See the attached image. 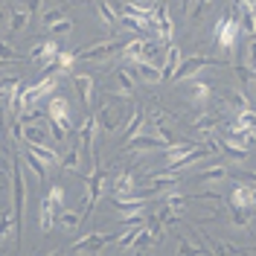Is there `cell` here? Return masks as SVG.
Wrapping results in <instances>:
<instances>
[{"label":"cell","instance_id":"cell-15","mask_svg":"<svg viewBox=\"0 0 256 256\" xmlns=\"http://www.w3.org/2000/svg\"><path fill=\"white\" fill-rule=\"evenodd\" d=\"M230 207L233 210H254V186H248V184H233Z\"/></svg>","mask_w":256,"mask_h":256},{"label":"cell","instance_id":"cell-27","mask_svg":"<svg viewBox=\"0 0 256 256\" xmlns=\"http://www.w3.org/2000/svg\"><path fill=\"white\" fill-rule=\"evenodd\" d=\"M47 114L56 116V120H62V122H70V102H67L64 96H50ZM70 126H73V122H70Z\"/></svg>","mask_w":256,"mask_h":256},{"label":"cell","instance_id":"cell-54","mask_svg":"<svg viewBox=\"0 0 256 256\" xmlns=\"http://www.w3.org/2000/svg\"><path fill=\"white\" fill-rule=\"evenodd\" d=\"M0 175H3V169H0ZM0 192H3V186H0Z\"/></svg>","mask_w":256,"mask_h":256},{"label":"cell","instance_id":"cell-26","mask_svg":"<svg viewBox=\"0 0 256 256\" xmlns=\"http://www.w3.org/2000/svg\"><path fill=\"white\" fill-rule=\"evenodd\" d=\"M143 122H146L143 108H140V105H134L131 114H128V126H126V131H122V143H128L131 137H137V134H140V128H143Z\"/></svg>","mask_w":256,"mask_h":256},{"label":"cell","instance_id":"cell-7","mask_svg":"<svg viewBox=\"0 0 256 256\" xmlns=\"http://www.w3.org/2000/svg\"><path fill=\"white\" fill-rule=\"evenodd\" d=\"M56 88H58V79L50 73L44 76L41 82H35V84H24V99H26V108H32L38 99H44L47 94H56Z\"/></svg>","mask_w":256,"mask_h":256},{"label":"cell","instance_id":"cell-2","mask_svg":"<svg viewBox=\"0 0 256 256\" xmlns=\"http://www.w3.org/2000/svg\"><path fill=\"white\" fill-rule=\"evenodd\" d=\"M239 35H242L239 18H218V24H216V30H212V38L218 41V47H222L224 52H233V50H236Z\"/></svg>","mask_w":256,"mask_h":256},{"label":"cell","instance_id":"cell-49","mask_svg":"<svg viewBox=\"0 0 256 256\" xmlns=\"http://www.w3.org/2000/svg\"><path fill=\"white\" fill-rule=\"evenodd\" d=\"M190 6H192V0H180V9H184V12H186Z\"/></svg>","mask_w":256,"mask_h":256},{"label":"cell","instance_id":"cell-46","mask_svg":"<svg viewBox=\"0 0 256 256\" xmlns=\"http://www.w3.org/2000/svg\"><path fill=\"white\" fill-rule=\"evenodd\" d=\"M9 15H12V12H9V6H0V26H6V24H9Z\"/></svg>","mask_w":256,"mask_h":256},{"label":"cell","instance_id":"cell-5","mask_svg":"<svg viewBox=\"0 0 256 256\" xmlns=\"http://www.w3.org/2000/svg\"><path fill=\"white\" fill-rule=\"evenodd\" d=\"M152 30H154V35H158L163 44H169V41H172V35H175V20H172V12H169L166 0H163V6H154Z\"/></svg>","mask_w":256,"mask_h":256},{"label":"cell","instance_id":"cell-32","mask_svg":"<svg viewBox=\"0 0 256 256\" xmlns=\"http://www.w3.org/2000/svg\"><path fill=\"white\" fill-rule=\"evenodd\" d=\"M18 236V222H15V212L12 210H3L0 212V242L6 239V236Z\"/></svg>","mask_w":256,"mask_h":256},{"label":"cell","instance_id":"cell-52","mask_svg":"<svg viewBox=\"0 0 256 256\" xmlns=\"http://www.w3.org/2000/svg\"><path fill=\"white\" fill-rule=\"evenodd\" d=\"M250 134H254V140H256V128H250Z\"/></svg>","mask_w":256,"mask_h":256},{"label":"cell","instance_id":"cell-23","mask_svg":"<svg viewBox=\"0 0 256 256\" xmlns=\"http://www.w3.org/2000/svg\"><path fill=\"white\" fill-rule=\"evenodd\" d=\"M84 222V212L82 210H58V216H56V224L62 227V230H67V233H76L79 230V224Z\"/></svg>","mask_w":256,"mask_h":256},{"label":"cell","instance_id":"cell-19","mask_svg":"<svg viewBox=\"0 0 256 256\" xmlns=\"http://www.w3.org/2000/svg\"><path fill=\"white\" fill-rule=\"evenodd\" d=\"M111 190H114V198L134 195V192H137V178H134V172H120V175H114Z\"/></svg>","mask_w":256,"mask_h":256},{"label":"cell","instance_id":"cell-44","mask_svg":"<svg viewBox=\"0 0 256 256\" xmlns=\"http://www.w3.org/2000/svg\"><path fill=\"white\" fill-rule=\"evenodd\" d=\"M0 58H6V62H20V56H18L15 50H12V44L9 41H0Z\"/></svg>","mask_w":256,"mask_h":256},{"label":"cell","instance_id":"cell-10","mask_svg":"<svg viewBox=\"0 0 256 256\" xmlns=\"http://www.w3.org/2000/svg\"><path fill=\"white\" fill-rule=\"evenodd\" d=\"M111 82H114V94L116 96H122V99H128V96L134 94V88H137V73L134 70H128V67H116L114 70V76H111Z\"/></svg>","mask_w":256,"mask_h":256},{"label":"cell","instance_id":"cell-50","mask_svg":"<svg viewBox=\"0 0 256 256\" xmlns=\"http://www.w3.org/2000/svg\"><path fill=\"white\" fill-rule=\"evenodd\" d=\"M244 6H250V9H256V0H242Z\"/></svg>","mask_w":256,"mask_h":256},{"label":"cell","instance_id":"cell-12","mask_svg":"<svg viewBox=\"0 0 256 256\" xmlns=\"http://www.w3.org/2000/svg\"><path fill=\"white\" fill-rule=\"evenodd\" d=\"M96 116H99V128H102L105 134H116V131L122 128V114H120V108H114L111 102H105Z\"/></svg>","mask_w":256,"mask_h":256},{"label":"cell","instance_id":"cell-13","mask_svg":"<svg viewBox=\"0 0 256 256\" xmlns=\"http://www.w3.org/2000/svg\"><path fill=\"white\" fill-rule=\"evenodd\" d=\"M122 148H126V152H131V154H143V152H163V148H166V143H163V140H160L158 134H154V137H140V134H137V137H131V140H128V143H122Z\"/></svg>","mask_w":256,"mask_h":256},{"label":"cell","instance_id":"cell-25","mask_svg":"<svg viewBox=\"0 0 256 256\" xmlns=\"http://www.w3.org/2000/svg\"><path fill=\"white\" fill-rule=\"evenodd\" d=\"M222 148L227 158H233L236 163H244V160L250 158V148L242 143V140H236V137H227V140H222Z\"/></svg>","mask_w":256,"mask_h":256},{"label":"cell","instance_id":"cell-38","mask_svg":"<svg viewBox=\"0 0 256 256\" xmlns=\"http://www.w3.org/2000/svg\"><path fill=\"white\" fill-rule=\"evenodd\" d=\"M62 18H67V9H64V6H58V9H47V12L41 15V24H44V30H47V26H52V24H58Z\"/></svg>","mask_w":256,"mask_h":256},{"label":"cell","instance_id":"cell-35","mask_svg":"<svg viewBox=\"0 0 256 256\" xmlns=\"http://www.w3.org/2000/svg\"><path fill=\"white\" fill-rule=\"evenodd\" d=\"M146 224H134V227H126L122 230V236L116 239V244L122 248V250H131L134 248V242H137V236H140V230H143Z\"/></svg>","mask_w":256,"mask_h":256},{"label":"cell","instance_id":"cell-30","mask_svg":"<svg viewBox=\"0 0 256 256\" xmlns=\"http://www.w3.org/2000/svg\"><path fill=\"white\" fill-rule=\"evenodd\" d=\"M192 148H195V143H172L169 148H163V158H166V163H180Z\"/></svg>","mask_w":256,"mask_h":256},{"label":"cell","instance_id":"cell-17","mask_svg":"<svg viewBox=\"0 0 256 256\" xmlns=\"http://www.w3.org/2000/svg\"><path fill=\"white\" fill-rule=\"evenodd\" d=\"M73 84H76V90L82 96V105L84 108H94V76L90 73H73Z\"/></svg>","mask_w":256,"mask_h":256},{"label":"cell","instance_id":"cell-47","mask_svg":"<svg viewBox=\"0 0 256 256\" xmlns=\"http://www.w3.org/2000/svg\"><path fill=\"white\" fill-rule=\"evenodd\" d=\"M24 6H26V9H30L32 15H35V12L41 9V0H24Z\"/></svg>","mask_w":256,"mask_h":256},{"label":"cell","instance_id":"cell-20","mask_svg":"<svg viewBox=\"0 0 256 256\" xmlns=\"http://www.w3.org/2000/svg\"><path fill=\"white\" fill-rule=\"evenodd\" d=\"M180 47H178L175 41H169L166 44V56H163V62H160V70H163V79H172L178 70V64H180Z\"/></svg>","mask_w":256,"mask_h":256},{"label":"cell","instance_id":"cell-18","mask_svg":"<svg viewBox=\"0 0 256 256\" xmlns=\"http://www.w3.org/2000/svg\"><path fill=\"white\" fill-rule=\"evenodd\" d=\"M210 96H212V84H210V82L190 79V84H186V99H190V102L204 105V102H210Z\"/></svg>","mask_w":256,"mask_h":256},{"label":"cell","instance_id":"cell-24","mask_svg":"<svg viewBox=\"0 0 256 256\" xmlns=\"http://www.w3.org/2000/svg\"><path fill=\"white\" fill-rule=\"evenodd\" d=\"M24 143H47V122H20Z\"/></svg>","mask_w":256,"mask_h":256},{"label":"cell","instance_id":"cell-11","mask_svg":"<svg viewBox=\"0 0 256 256\" xmlns=\"http://www.w3.org/2000/svg\"><path fill=\"white\" fill-rule=\"evenodd\" d=\"M30 20H32V12L24 6V3H18V0H12V15H9V32L12 35H24V32L30 30Z\"/></svg>","mask_w":256,"mask_h":256},{"label":"cell","instance_id":"cell-37","mask_svg":"<svg viewBox=\"0 0 256 256\" xmlns=\"http://www.w3.org/2000/svg\"><path fill=\"white\" fill-rule=\"evenodd\" d=\"M250 212H254V210H233L230 224L239 227V230H248V227H250Z\"/></svg>","mask_w":256,"mask_h":256},{"label":"cell","instance_id":"cell-3","mask_svg":"<svg viewBox=\"0 0 256 256\" xmlns=\"http://www.w3.org/2000/svg\"><path fill=\"white\" fill-rule=\"evenodd\" d=\"M58 50L62 47H58L56 41H50V38H38V41L32 44V50H30V58L38 64L41 70H50V73H52V70H56V56H58Z\"/></svg>","mask_w":256,"mask_h":256},{"label":"cell","instance_id":"cell-33","mask_svg":"<svg viewBox=\"0 0 256 256\" xmlns=\"http://www.w3.org/2000/svg\"><path fill=\"white\" fill-rule=\"evenodd\" d=\"M62 169H64V172H79V169H82V148H79V143H76L62 158Z\"/></svg>","mask_w":256,"mask_h":256},{"label":"cell","instance_id":"cell-51","mask_svg":"<svg viewBox=\"0 0 256 256\" xmlns=\"http://www.w3.org/2000/svg\"><path fill=\"white\" fill-rule=\"evenodd\" d=\"M0 128H3V111H0Z\"/></svg>","mask_w":256,"mask_h":256},{"label":"cell","instance_id":"cell-29","mask_svg":"<svg viewBox=\"0 0 256 256\" xmlns=\"http://www.w3.org/2000/svg\"><path fill=\"white\" fill-rule=\"evenodd\" d=\"M160 204H163V207H169L172 212H180V216H184L186 207H190V195H180L178 190H172V192H166V195H163V201H160Z\"/></svg>","mask_w":256,"mask_h":256},{"label":"cell","instance_id":"cell-22","mask_svg":"<svg viewBox=\"0 0 256 256\" xmlns=\"http://www.w3.org/2000/svg\"><path fill=\"white\" fill-rule=\"evenodd\" d=\"M24 148H26L30 154H35V158L41 160L47 169H52V166H58V163H62V158H58L50 146H44V143H24Z\"/></svg>","mask_w":256,"mask_h":256},{"label":"cell","instance_id":"cell-41","mask_svg":"<svg viewBox=\"0 0 256 256\" xmlns=\"http://www.w3.org/2000/svg\"><path fill=\"white\" fill-rule=\"evenodd\" d=\"M204 250H207L204 244H195V242H190V239L178 242V254H204Z\"/></svg>","mask_w":256,"mask_h":256},{"label":"cell","instance_id":"cell-53","mask_svg":"<svg viewBox=\"0 0 256 256\" xmlns=\"http://www.w3.org/2000/svg\"><path fill=\"white\" fill-rule=\"evenodd\" d=\"M250 180H254V184H256V172H254V175H250Z\"/></svg>","mask_w":256,"mask_h":256},{"label":"cell","instance_id":"cell-55","mask_svg":"<svg viewBox=\"0 0 256 256\" xmlns=\"http://www.w3.org/2000/svg\"><path fill=\"white\" fill-rule=\"evenodd\" d=\"M0 154H3V152H0Z\"/></svg>","mask_w":256,"mask_h":256},{"label":"cell","instance_id":"cell-8","mask_svg":"<svg viewBox=\"0 0 256 256\" xmlns=\"http://www.w3.org/2000/svg\"><path fill=\"white\" fill-rule=\"evenodd\" d=\"M116 52H122V44L120 41H105V44H96V47H88V50H79L76 58L79 62H105Z\"/></svg>","mask_w":256,"mask_h":256},{"label":"cell","instance_id":"cell-14","mask_svg":"<svg viewBox=\"0 0 256 256\" xmlns=\"http://www.w3.org/2000/svg\"><path fill=\"white\" fill-rule=\"evenodd\" d=\"M134 73H137V79L146 82V84H160L163 79V70L158 67V62H148V58H140V62H134Z\"/></svg>","mask_w":256,"mask_h":256},{"label":"cell","instance_id":"cell-39","mask_svg":"<svg viewBox=\"0 0 256 256\" xmlns=\"http://www.w3.org/2000/svg\"><path fill=\"white\" fill-rule=\"evenodd\" d=\"M20 82H24L20 76H3V79H0V99H9V94L15 90Z\"/></svg>","mask_w":256,"mask_h":256},{"label":"cell","instance_id":"cell-9","mask_svg":"<svg viewBox=\"0 0 256 256\" xmlns=\"http://www.w3.org/2000/svg\"><path fill=\"white\" fill-rule=\"evenodd\" d=\"M96 131H99V116L96 114H88L84 116V122L79 128V148L84 158H90L94 154V140H96Z\"/></svg>","mask_w":256,"mask_h":256},{"label":"cell","instance_id":"cell-43","mask_svg":"<svg viewBox=\"0 0 256 256\" xmlns=\"http://www.w3.org/2000/svg\"><path fill=\"white\" fill-rule=\"evenodd\" d=\"M207 248L216 250V254H236V250H242V248H236L233 242H210Z\"/></svg>","mask_w":256,"mask_h":256},{"label":"cell","instance_id":"cell-48","mask_svg":"<svg viewBox=\"0 0 256 256\" xmlns=\"http://www.w3.org/2000/svg\"><path fill=\"white\" fill-rule=\"evenodd\" d=\"M131 3H137V6H143V9H154V0H131Z\"/></svg>","mask_w":256,"mask_h":256},{"label":"cell","instance_id":"cell-16","mask_svg":"<svg viewBox=\"0 0 256 256\" xmlns=\"http://www.w3.org/2000/svg\"><path fill=\"white\" fill-rule=\"evenodd\" d=\"M94 9H96V15H99V20H102V26H105V30H111V32L120 30V12L114 9L108 0H96Z\"/></svg>","mask_w":256,"mask_h":256},{"label":"cell","instance_id":"cell-45","mask_svg":"<svg viewBox=\"0 0 256 256\" xmlns=\"http://www.w3.org/2000/svg\"><path fill=\"white\" fill-rule=\"evenodd\" d=\"M244 64L256 70V35H254V41H250V44L244 47Z\"/></svg>","mask_w":256,"mask_h":256},{"label":"cell","instance_id":"cell-42","mask_svg":"<svg viewBox=\"0 0 256 256\" xmlns=\"http://www.w3.org/2000/svg\"><path fill=\"white\" fill-rule=\"evenodd\" d=\"M70 30H73V20H70V18H62L58 24H52V26H47V32H50V35H67Z\"/></svg>","mask_w":256,"mask_h":256},{"label":"cell","instance_id":"cell-6","mask_svg":"<svg viewBox=\"0 0 256 256\" xmlns=\"http://www.w3.org/2000/svg\"><path fill=\"white\" fill-rule=\"evenodd\" d=\"M116 239L114 233H88V236H82L79 242H73L70 244V250L73 254H99L105 244H111Z\"/></svg>","mask_w":256,"mask_h":256},{"label":"cell","instance_id":"cell-28","mask_svg":"<svg viewBox=\"0 0 256 256\" xmlns=\"http://www.w3.org/2000/svg\"><path fill=\"white\" fill-rule=\"evenodd\" d=\"M227 166H222V163H212L210 169H204L201 175L195 178V184H222V180H227Z\"/></svg>","mask_w":256,"mask_h":256},{"label":"cell","instance_id":"cell-31","mask_svg":"<svg viewBox=\"0 0 256 256\" xmlns=\"http://www.w3.org/2000/svg\"><path fill=\"white\" fill-rule=\"evenodd\" d=\"M20 158H24V163H26V166H30V172L35 178H38V180H41V184H47V166H44V163H41V160L35 158V154H30V152H26V148H24V154H20Z\"/></svg>","mask_w":256,"mask_h":256},{"label":"cell","instance_id":"cell-34","mask_svg":"<svg viewBox=\"0 0 256 256\" xmlns=\"http://www.w3.org/2000/svg\"><path fill=\"white\" fill-rule=\"evenodd\" d=\"M143 35H137V38H131L128 44H122V56H126L128 62H140L143 58Z\"/></svg>","mask_w":256,"mask_h":256},{"label":"cell","instance_id":"cell-1","mask_svg":"<svg viewBox=\"0 0 256 256\" xmlns=\"http://www.w3.org/2000/svg\"><path fill=\"white\" fill-rule=\"evenodd\" d=\"M111 180H114V175L105 169V166H96L94 169V175L88 178V192H84V207H82V212L88 216L90 212V207H94L96 201L105 195V190L111 186Z\"/></svg>","mask_w":256,"mask_h":256},{"label":"cell","instance_id":"cell-21","mask_svg":"<svg viewBox=\"0 0 256 256\" xmlns=\"http://www.w3.org/2000/svg\"><path fill=\"white\" fill-rule=\"evenodd\" d=\"M250 128H256V108H254V105L233 111V122H230V131H250Z\"/></svg>","mask_w":256,"mask_h":256},{"label":"cell","instance_id":"cell-4","mask_svg":"<svg viewBox=\"0 0 256 256\" xmlns=\"http://www.w3.org/2000/svg\"><path fill=\"white\" fill-rule=\"evenodd\" d=\"M212 58L210 56H201V52H195V56H190V58H180V64H178L175 76H172V82H186V79H195L201 70H207V67H212Z\"/></svg>","mask_w":256,"mask_h":256},{"label":"cell","instance_id":"cell-36","mask_svg":"<svg viewBox=\"0 0 256 256\" xmlns=\"http://www.w3.org/2000/svg\"><path fill=\"white\" fill-rule=\"evenodd\" d=\"M76 52H67V50H58V56H56V70L58 73H70L73 67H76Z\"/></svg>","mask_w":256,"mask_h":256},{"label":"cell","instance_id":"cell-40","mask_svg":"<svg viewBox=\"0 0 256 256\" xmlns=\"http://www.w3.org/2000/svg\"><path fill=\"white\" fill-rule=\"evenodd\" d=\"M250 102H248V96L242 94V90H233V94L227 96V108H233V111H239V108H248Z\"/></svg>","mask_w":256,"mask_h":256}]
</instances>
